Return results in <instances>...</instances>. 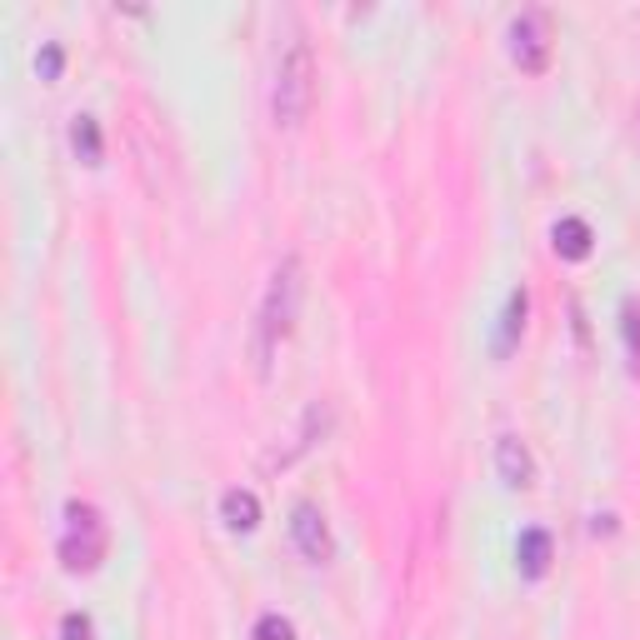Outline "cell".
Masks as SVG:
<instances>
[{
  "label": "cell",
  "instance_id": "obj_1",
  "mask_svg": "<svg viewBox=\"0 0 640 640\" xmlns=\"http://www.w3.org/2000/svg\"><path fill=\"white\" fill-rule=\"evenodd\" d=\"M296 310H300V261L285 256V261L275 265L271 285H265L261 320H256V366H261V376L271 370L275 351H281L291 325H296Z\"/></svg>",
  "mask_w": 640,
  "mask_h": 640
},
{
  "label": "cell",
  "instance_id": "obj_2",
  "mask_svg": "<svg viewBox=\"0 0 640 640\" xmlns=\"http://www.w3.org/2000/svg\"><path fill=\"white\" fill-rule=\"evenodd\" d=\"M310 100H316V56H310L306 40H291V50L281 56V71H275V120L285 131H296Z\"/></svg>",
  "mask_w": 640,
  "mask_h": 640
},
{
  "label": "cell",
  "instance_id": "obj_3",
  "mask_svg": "<svg viewBox=\"0 0 640 640\" xmlns=\"http://www.w3.org/2000/svg\"><path fill=\"white\" fill-rule=\"evenodd\" d=\"M106 556V521L100 510L85 506V500H71L66 506V525H60V560L66 570H95Z\"/></svg>",
  "mask_w": 640,
  "mask_h": 640
},
{
  "label": "cell",
  "instance_id": "obj_4",
  "mask_svg": "<svg viewBox=\"0 0 640 640\" xmlns=\"http://www.w3.org/2000/svg\"><path fill=\"white\" fill-rule=\"evenodd\" d=\"M510 56H515V66L531 75H541L550 66V21L546 11H521L515 21H510Z\"/></svg>",
  "mask_w": 640,
  "mask_h": 640
},
{
  "label": "cell",
  "instance_id": "obj_5",
  "mask_svg": "<svg viewBox=\"0 0 640 640\" xmlns=\"http://www.w3.org/2000/svg\"><path fill=\"white\" fill-rule=\"evenodd\" d=\"M291 535H296V550L306 560H316V566L331 560L335 541H331V525H325V515H320L316 500H300V506L291 510Z\"/></svg>",
  "mask_w": 640,
  "mask_h": 640
},
{
  "label": "cell",
  "instance_id": "obj_6",
  "mask_svg": "<svg viewBox=\"0 0 640 640\" xmlns=\"http://www.w3.org/2000/svg\"><path fill=\"white\" fill-rule=\"evenodd\" d=\"M496 465H500V481H506V486H531L535 465H531V451H525L515 436L496 440Z\"/></svg>",
  "mask_w": 640,
  "mask_h": 640
},
{
  "label": "cell",
  "instance_id": "obj_7",
  "mask_svg": "<svg viewBox=\"0 0 640 640\" xmlns=\"http://www.w3.org/2000/svg\"><path fill=\"white\" fill-rule=\"evenodd\" d=\"M550 240H556V256H560V261H585L595 236H591V226H585L581 215H566V221H556Z\"/></svg>",
  "mask_w": 640,
  "mask_h": 640
},
{
  "label": "cell",
  "instance_id": "obj_8",
  "mask_svg": "<svg viewBox=\"0 0 640 640\" xmlns=\"http://www.w3.org/2000/svg\"><path fill=\"white\" fill-rule=\"evenodd\" d=\"M221 521H226L230 531H256V525H261V500H256V490L230 486L226 496H221Z\"/></svg>",
  "mask_w": 640,
  "mask_h": 640
},
{
  "label": "cell",
  "instance_id": "obj_9",
  "mask_svg": "<svg viewBox=\"0 0 640 640\" xmlns=\"http://www.w3.org/2000/svg\"><path fill=\"white\" fill-rule=\"evenodd\" d=\"M546 566H550V535L535 525V531L521 535V570L525 576H546Z\"/></svg>",
  "mask_w": 640,
  "mask_h": 640
},
{
  "label": "cell",
  "instance_id": "obj_10",
  "mask_svg": "<svg viewBox=\"0 0 640 640\" xmlns=\"http://www.w3.org/2000/svg\"><path fill=\"white\" fill-rule=\"evenodd\" d=\"M71 145H75V155H81L85 166H95V161H100V126H95V116H75Z\"/></svg>",
  "mask_w": 640,
  "mask_h": 640
},
{
  "label": "cell",
  "instance_id": "obj_11",
  "mask_svg": "<svg viewBox=\"0 0 640 640\" xmlns=\"http://www.w3.org/2000/svg\"><path fill=\"white\" fill-rule=\"evenodd\" d=\"M521 325H525V291H515V296H510V306H506V325H500V351H510V345H515Z\"/></svg>",
  "mask_w": 640,
  "mask_h": 640
},
{
  "label": "cell",
  "instance_id": "obj_12",
  "mask_svg": "<svg viewBox=\"0 0 640 640\" xmlns=\"http://www.w3.org/2000/svg\"><path fill=\"white\" fill-rule=\"evenodd\" d=\"M256 640H296V630H291V620L285 616H275L271 611V616L256 620Z\"/></svg>",
  "mask_w": 640,
  "mask_h": 640
},
{
  "label": "cell",
  "instance_id": "obj_13",
  "mask_svg": "<svg viewBox=\"0 0 640 640\" xmlns=\"http://www.w3.org/2000/svg\"><path fill=\"white\" fill-rule=\"evenodd\" d=\"M60 640H95V630H91V616H81V611H71V616L60 620Z\"/></svg>",
  "mask_w": 640,
  "mask_h": 640
},
{
  "label": "cell",
  "instance_id": "obj_14",
  "mask_svg": "<svg viewBox=\"0 0 640 640\" xmlns=\"http://www.w3.org/2000/svg\"><path fill=\"white\" fill-rule=\"evenodd\" d=\"M60 66H66V56H60V46H56V40H50V46H40V60H36L40 81H56V75H60Z\"/></svg>",
  "mask_w": 640,
  "mask_h": 640
},
{
  "label": "cell",
  "instance_id": "obj_15",
  "mask_svg": "<svg viewBox=\"0 0 640 640\" xmlns=\"http://www.w3.org/2000/svg\"><path fill=\"white\" fill-rule=\"evenodd\" d=\"M626 345H630V360L640 366V306L626 300Z\"/></svg>",
  "mask_w": 640,
  "mask_h": 640
},
{
  "label": "cell",
  "instance_id": "obj_16",
  "mask_svg": "<svg viewBox=\"0 0 640 640\" xmlns=\"http://www.w3.org/2000/svg\"><path fill=\"white\" fill-rule=\"evenodd\" d=\"M636 131H640V106H636Z\"/></svg>",
  "mask_w": 640,
  "mask_h": 640
}]
</instances>
